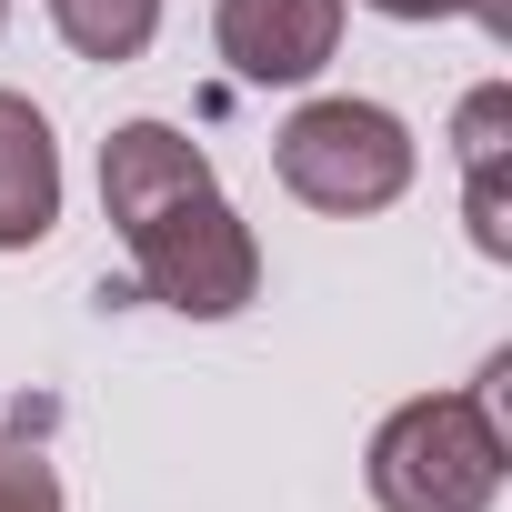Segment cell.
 Segmentation results:
<instances>
[{"label":"cell","instance_id":"1","mask_svg":"<svg viewBox=\"0 0 512 512\" xmlns=\"http://www.w3.org/2000/svg\"><path fill=\"white\" fill-rule=\"evenodd\" d=\"M101 211L121 221V251L161 312L181 322H231L262 292V241L221 201L211 161L171 121H121L101 141Z\"/></svg>","mask_w":512,"mask_h":512},{"label":"cell","instance_id":"2","mask_svg":"<svg viewBox=\"0 0 512 512\" xmlns=\"http://www.w3.org/2000/svg\"><path fill=\"white\" fill-rule=\"evenodd\" d=\"M512 452H502V422L482 392H422L402 402L382 432H372V502L382 512H492Z\"/></svg>","mask_w":512,"mask_h":512},{"label":"cell","instance_id":"3","mask_svg":"<svg viewBox=\"0 0 512 512\" xmlns=\"http://www.w3.org/2000/svg\"><path fill=\"white\" fill-rule=\"evenodd\" d=\"M272 171L302 211H332V221H362V211H392L412 191V131L402 111L382 101H312L282 121L272 141Z\"/></svg>","mask_w":512,"mask_h":512},{"label":"cell","instance_id":"4","mask_svg":"<svg viewBox=\"0 0 512 512\" xmlns=\"http://www.w3.org/2000/svg\"><path fill=\"white\" fill-rule=\"evenodd\" d=\"M211 41L251 91H292L342 51V0H221Z\"/></svg>","mask_w":512,"mask_h":512},{"label":"cell","instance_id":"5","mask_svg":"<svg viewBox=\"0 0 512 512\" xmlns=\"http://www.w3.org/2000/svg\"><path fill=\"white\" fill-rule=\"evenodd\" d=\"M51 231H61V141L21 91H0V251H31Z\"/></svg>","mask_w":512,"mask_h":512},{"label":"cell","instance_id":"6","mask_svg":"<svg viewBox=\"0 0 512 512\" xmlns=\"http://www.w3.org/2000/svg\"><path fill=\"white\" fill-rule=\"evenodd\" d=\"M462 141V181H472V241L492 262H512V201H502V151H512V81H482L452 121Z\"/></svg>","mask_w":512,"mask_h":512},{"label":"cell","instance_id":"7","mask_svg":"<svg viewBox=\"0 0 512 512\" xmlns=\"http://www.w3.org/2000/svg\"><path fill=\"white\" fill-rule=\"evenodd\" d=\"M51 31L81 51V61H141L151 31H161V0H51Z\"/></svg>","mask_w":512,"mask_h":512},{"label":"cell","instance_id":"8","mask_svg":"<svg viewBox=\"0 0 512 512\" xmlns=\"http://www.w3.org/2000/svg\"><path fill=\"white\" fill-rule=\"evenodd\" d=\"M0 512H61V472L31 432H0Z\"/></svg>","mask_w":512,"mask_h":512},{"label":"cell","instance_id":"9","mask_svg":"<svg viewBox=\"0 0 512 512\" xmlns=\"http://www.w3.org/2000/svg\"><path fill=\"white\" fill-rule=\"evenodd\" d=\"M372 11H382V21H452L462 0H372Z\"/></svg>","mask_w":512,"mask_h":512},{"label":"cell","instance_id":"10","mask_svg":"<svg viewBox=\"0 0 512 512\" xmlns=\"http://www.w3.org/2000/svg\"><path fill=\"white\" fill-rule=\"evenodd\" d=\"M462 11H472V21L492 31V41H512V0H462Z\"/></svg>","mask_w":512,"mask_h":512},{"label":"cell","instance_id":"11","mask_svg":"<svg viewBox=\"0 0 512 512\" xmlns=\"http://www.w3.org/2000/svg\"><path fill=\"white\" fill-rule=\"evenodd\" d=\"M0 21H11V0H0Z\"/></svg>","mask_w":512,"mask_h":512}]
</instances>
